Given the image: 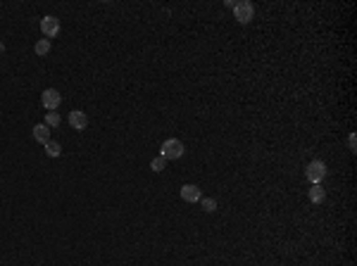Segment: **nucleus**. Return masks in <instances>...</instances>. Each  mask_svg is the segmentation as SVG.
Wrapping results in <instances>:
<instances>
[{
  "label": "nucleus",
  "mask_w": 357,
  "mask_h": 266,
  "mask_svg": "<svg viewBox=\"0 0 357 266\" xmlns=\"http://www.w3.org/2000/svg\"><path fill=\"white\" fill-rule=\"evenodd\" d=\"M46 126H60V114H57V112H48V114H46Z\"/></svg>",
  "instance_id": "13"
},
{
  "label": "nucleus",
  "mask_w": 357,
  "mask_h": 266,
  "mask_svg": "<svg viewBox=\"0 0 357 266\" xmlns=\"http://www.w3.org/2000/svg\"><path fill=\"white\" fill-rule=\"evenodd\" d=\"M324 176H326V164L322 159H312V162L305 166V178H307L309 183H322Z\"/></svg>",
  "instance_id": "1"
},
{
  "label": "nucleus",
  "mask_w": 357,
  "mask_h": 266,
  "mask_svg": "<svg viewBox=\"0 0 357 266\" xmlns=\"http://www.w3.org/2000/svg\"><path fill=\"white\" fill-rule=\"evenodd\" d=\"M200 202H203V209H205V212H214V209H217V200H212V198H200Z\"/></svg>",
  "instance_id": "14"
},
{
  "label": "nucleus",
  "mask_w": 357,
  "mask_h": 266,
  "mask_svg": "<svg viewBox=\"0 0 357 266\" xmlns=\"http://www.w3.org/2000/svg\"><path fill=\"white\" fill-rule=\"evenodd\" d=\"M165 166H167V159H165V157H155V159L150 162V169H152V171H158V174H160V171H165Z\"/></svg>",
  "instance_id": "12"
},
{
  "label": "nucleus",
  "mask_w": 357,
  "mask_h": 266,
  "mask_svg": "<svg viewBox=\"0 0 357 266\" xmlns=\"http://www.w3.org/2000/svg\"><path fill=\"white\" fill-rule=\"evenodd\" d=\"M46 152H48V157H60V155H62L60 143H55V140H48V143H46Z\"/></svg>",
  "instance_id": "10"
},
{
  "label": "nucleus",
  "mask_w": 357,
  "mask_h": 266,
  "mask_svg": "<svg viewBox=\"0 0 357 266\" xmlns=\"http://www.w3.org/2000/svg\"><path fill=\"white\" fill-rule=\"evenodd\" d=\"M69 124H72V129L83 131L88 126V116L83 114L81 109H74V112H69Z\"/></svg>",
  "instance_id": "7"
},
{
  "label": "nucleus",
  "mask_w": 357,
  "mask_h": 266,
  "mask_svg": "<svg viewBox=\"0 0 357 266\" xmlns=\"http://www.w3.org/2000/svg\"><path fill=\"white\" fill-rule=\"evenodd\" d=\"M181 155H184V143H181L178 138H169V140H165L162 148H160V157H165L167 162H169V159H178Z\"/></svg>",
  "instance_id": "2"
},
{
  "label": "nucleus",
  "mask_w": 357,
  "mask_h": 266,
  "mask_svg": "<svg viewBox=\"0 0 357 266\" xmlns=\"http://www.w3.org/2000/svg\"><path fill=\"white\" fill-rule=\"evenodd\" d=\"M41 31H43V36H46V38H55L57 34H60V19H57V17H43L41 19Z\"/></svg>",
  "instance_id": "5"
},
{
  "label": "nucleus",
  "mask_w": 357,
  "mask_h": 266,
  "mask_svg": "<svg viewBox=\"0 0 357 266\" xmlns=\"http://www.w3.org/2000/svg\"><path fill=\"white\" fill-rule=\"evenodd\" d=\"M60 103H62V95L57 93L55 88H46V90H43L41 105H43L46 109H48V112H55V109L60 107Z\"/></svg>",
  "instance_id": "3"
},
{
  "label": "nucleus",
  "mask_w": 357,
  "mask_h": 266,
  "mask_svg": "<svg viewBox=\"0 0 357 266\" xmlns=\"http://www.w3.org/2000/svg\"><path fill=\"white\" fill-rule=\"evenodd\" d=\"M181 198L186 200V202H200V198H203V192H200L198 185H191V183H186L181 185Z\"/></svg>",
  "instance_id": "6"
},
{
  "label": "nucleus",
  "mask_w": 357,
  "mask_h": 266,
  "mask_svg": "<svg viewBox=\"0 0 357 266\" xmlns=\"http://www.w3.org/2000/svg\"><path fill=\"white\" fill-rule=\"evenodd\" d=\"M234 14L236 19L240 21V24H248V21L255 17V7L248 3V0H243V3H236L234 5Z\"/></svg>",
  "instance_id": "4"
},
{
  "label": "nucleus",
  "mask_w": 357,
  "mask_h": 266,
  "mask_svg": "<svg viewBox=\"0 0 357 266\" xmlns=\"http://www.w3.org/2000/svg\"><path fill=\"white\" fill-rule=\"evenodd\" d=\"M34 50H36V55H48L50 53V41L48 38H41V41L34 45Z\"/></svg>",
  "instance_id": "11"
},
{
  "label": "nucleus",
  "mask_w": 357,
  "mask_h": 266,
  "mask_svg": "<svg viewBox=\"0 0 357 266\" xmlns=\"http://www.w3.org/2000/svg\"><path fill=\"white\" fill-rule=\"evenodd\" d=\"M348 145H350V150H352V152L357 150V138H355V133H350V140H348Z\"/></svg>",
  "instance_id": "15"
},
{
  "label": "nucleus",
  "mask_w": 357,
  "mask_h": 266,
  "mask_svg": "<svg viewBox=\"0 0 357 266\" xmlns=\"http://www.w3.org/2000/svg\"><path fill=\"white\" fill-rule=\"evenodd\" d=\"M309 200H312L315 205H322L324 200H326V190H324L319 183H315L312 188H309Z\"/></svg>",
  "instance_id": "9"
},
{
  "label": "nucleus",
  "mask_w": 357,
  "mask_h": 266,
  "mask_svg": "<svg viewBox=\"0 0 357 266\" xmlns=\"http://www.w3.org/2000/svg\"><path fill=\"white\" fill-rule=\"evenodd\" d=\"M31 133H34V138L38 140V143H43V145H46V143L50 140V129L46 126V124H36Z\"/></svg>",
  "instance_id": "8"
}]
</instances>
